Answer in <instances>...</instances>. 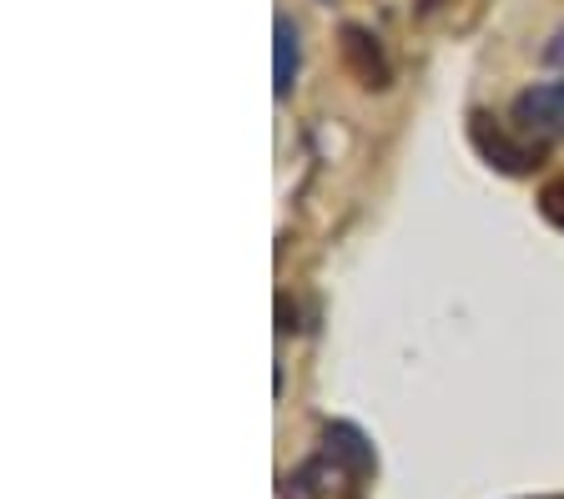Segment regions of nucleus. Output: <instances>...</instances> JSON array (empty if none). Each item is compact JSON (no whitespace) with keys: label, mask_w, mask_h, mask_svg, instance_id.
Here are the masks:
<instances>
[{"label":"nucleus","mask_w":564,"mask_h":499,"mask_svg":"<svg viewBox=\"0 0 564 499\" xmlns=\"http://www.w3.org/2000/svg\"><path fill=\"white\" fill-rule=\"evenodd\" d=\"M509 121H514L519 137L529 142H554L564 137V82H540V86H524L509 107Z\"/></svg>","instance_id":"1"},{"label":"nucleus","mask_w":564,"mask_h":499,"mask_svg":"<svg viewBox=\"0 0 564 499\" xmlns=\"http://www.w3.org/2000/svg\"><path fill=\"white\" fill-rule=\"evenodd\" d=\"M469 137L474 147H479V156H489V166H499V172H509V177H524V172H534L544 156V142H514L505 127H494V117H484V111H474L469 117Z\"/></svg>","instance_id":"2"},{"label":"nucleus","mask_w":564,"mask_h":499,"mask_svg":"<svg viewBox=\"0 0 564 499\" xmlns=\"http://www.w3.org/2000/svg\"><path fill=\"white\" fill-rule=\"evenodd\" d=\"M343 61H348V72L358 76V82L368 86V91H383L388 86V56L383 46H378L373 31H364V25H343Z\"/></svg>","instance_id":"3"},{"label":"nucleus","mask_w":564,"mask_h":499,"mask_svg":"<svg viewBox=\"0 0 564 499\" xmlns=\"http://www.w3.org/2000/svg\"><path fill=\"white\" fill-rule=\"evenodd\" d=\"M297 56H303V46H297V21L293 15H278V21H272V91H278V101H288L297 86Z\"/></svg>","instance_id":"4"},{"label":"nucleus","mask_w":564,"mask_h":499,"mask_svg":"<svg viewBox=\"0 0 564 499\" xmlns=\"http://www.w3.org/2000/svg\"><path fill=\"white\" fill-rule=\"evenodd\" d=\"M540 213L564 232V177H560V182H550V187L540 192Z\"/></svg>","instance_id":"5"}]
</instances>
